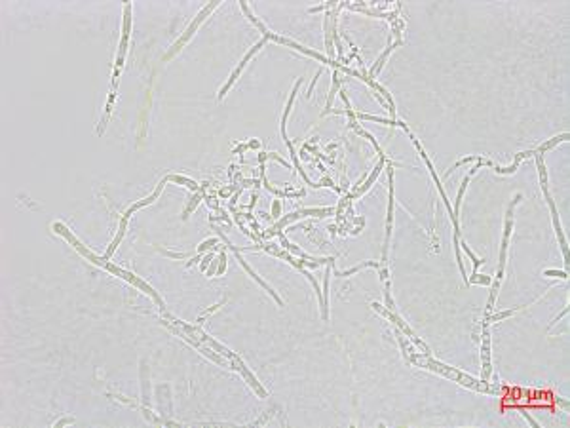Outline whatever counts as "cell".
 <instances>
[{"label":"cell","mask_w":570,"mask_h":428,"mask_svg":"<svg viewBox=\"0 0 570 428\" xmlns=\"http://www.w3.org/2000/svg\"><path fill=\"white\" fill-rule=\"evenodd\" d=\"M51 228H53L55 232L63 234V236H65L67 240H68V242H70V244L74 246V249H76L78 253H82V255H84V257H86L88 261H91V263H95V265H99V267H103L105 271L112 272L114 276H118V278L126 280V282H130V284H132V286H135L137 290H141L143 293L151 295V297L154 299V303H156V305L160 307V310H166V305H164V301L160 299V295H158V293L154 291L152 288H151V286H149V284H147V282H145L143 278L135 276L133 272L124 271V269H120V267L112 265V263H109V261H103V257H99V255L91 253V251H89V249L86 248V246H84V244H82V242H80V240H78V238H76V236H74V234H72V232H70V230H68V228H67L65 225H61V223H53V225H51Z\"/></svg>","instance_id":"obj_1"},{"label":"cell","mask_w":570,"mask_h":428,"mask_svg":"<svg viewBox=\"0 0 570 428\" xmlns=\"http://www.w3.org/2000/svg\"><path fill=\"white\" fill-rule=\"evenodd\" d=\"M162 324H164V325H166V327H168L171 333H175L177 337L184 339L188 344H192L194 348H198V350H200V352H201L205 358H209V360L215 361V363H219V365H226V360H222V358H220L219 352H215L211 346H205V344H203V341H201L200 337H196V333H194V335H190V333H186L183 327H179V325L171 324V322H166V320H162Z\"/></svg>","instance_id":"obj_2"},{"label":"cell","mask_w":570,"mask_h":428,"mask_svg":"<svg viewBox=\"0 0 570 428\" xmlns=\"http://www.w3.org/2000/svg\"><path fill=\"white\" fill-rule=\"evenodd\" d=\"M217 6H219V2H211L209 6H205V8H203V10H201V12L198 14L196 17H194V21L190 23V25L186 27V31H184V33H183V34L179 36V40H177L175 44H173L171 48H169V50H168V53L164 55V61H169V59H171V57L175 55L177 51H179V50H181L183 46H184L186 42H188V40H190V38H192V34H194V33L198 31V27H200V25L203 23V19H205V17H207V16H209V14H211V12H213V10L217 8Z\"/></svg>","instance_id":"obj_3"},{"label":"cell","mask_w":570,"mask_h":428,"mask_svg":"<svg viewBox=\"0 0 570 428\" xmlns=\"http://www.w3.org/2000/svg\"><path fill=\"white\" fill-rule=\"evenodd\" d=\"M411 139H413V143H415V147L418 149V154L422 156V160L426 162V166H428V171H430V175H432V179H434V183H436V187H437V192L439 196H441V200H443V204L447 205V211H449V217H451V221H453V225H454V234H458L460 236V223H458V219L454 217V211H453V205H451V200L447 198V194H445V188H443V185H441V179L437 177V173H436V170H434V166H432V162H430V158H428V154H426V151L422 149V145L418 143V139L415 136H411Z\"/></svg>","instance_id":"obj_4"},{"label":"cell","mask_w":570,"mask_h":428,"mask_svg":"<svg viewBox=\"0 0 570 428\" xmlns=\"http://www.w3.org/2000/svg\"><path fill=\"white\" fill-rule=\"evenodd\" d=\"M523 200L521 194H517L513 198V202L509 204L507 211H505V225H504V240H502V249H500V259H498V274H496V282H502L504 278V269H505V257H507V246H509V236H511V230H513V207Z\"/></svg>","instance_id":"obj_5"},{"label":"cell","mask_w":570,"mask_h":428,"mask_svg":"<svg viewBox=\"0 0 570 428\" xmlns=\"http://www.w3.org/2000/svg\"><path fill=\"white\" fill-rule=\"evenodd\" d=\"M268 40H270V33H268V34H264L263 38H261V40H259L257 44L253 46V48H251V50H249V51L245 53V57H243V59L240 61V65H238V67H236L234 70H232V74H230V78L226 80V84H224V86L220 88V91H219V99H222V97H224V95L228 93V90H230V88L234 86V82L238 80V76L241 74V70H243V68H245V65L249 63V59H251V57H253V55H255V53H257V51H259V50H261V48H263V46L266 44Z\"/></svg>","instance_id":"obj_6"},{"label":"cell","mask_w":570,"mask_h":428,"mask_svg":"<svg viewBox=\"0 0 570 428\" xmlns=\"http://www.w3.org/2000/svg\"><path fill=\"white\" fill-rule=\"evenodd\" d=\"M222 240L226 242V246H228V248L232 249V253L236 255V259H238V263H240L241 267H243V271L247 272V274H249V276H251L253 280H257V284H259V286H261V288H263V290H264L266 293H270V295H272V297L276 299V303H278V305L282 307V305H284V301H282V299L278 297V293L274 291V290H272V288H270V286H268V284L264 282V280L261 278V276H259V274H257V272H255L253 269H251V267H249V265H247V261H245V259H243V257L240 255V249H238V246H232V244H230V242H228V240H226L224 236H222Z\"/></svg>","instance_id":"obj_7"},{"label":"cell","mask_w":570,"mask_h":428,"mask_svg":"<svg viewBox=\"0 0 570 428\" xmlns=\"http://www.w3.org/2000/svg\"><path fill=\"white\" fill-rule=\"evenodd\" d=\"M542 192H544V196H546V202H548V205H549V211H551V221H553V228H555V234H557V238H559V244H561L563 257H565V261H567V257H569V244H567V238H565L563 226H561V221H559L557 207H555V202H553V198H551V194H549L548 187H546V188H542Z\"/></svg>","instance_id":"obj_8"},{"label":"cell","mask_w":570,"mask_h":428,"mask_svg":"<svg viewBox=\"0 0 570 428\" xmlns=\"http://www.w3.org/2000/svg\"><path fill=\"white\" fill-rule=\"evenodd\" d=\"M390 177V200H388V217H386V240H384V249H382V261H388V248H390V238H392V225H394V170L390 166L388 170Z\"/></svg>","instance_id":"obj_9"},{"label":"cell","mask_w":570,"mask_h":428,"mask_svg":"<svg viewBox=\"0 0 570 428\" xmlns=\"http://www.w3.org/2000/svg\"><path fill=\"white\" fill-rule=\"evenodd\" d=\"M481 360H483V375L481 383L488 384L492 367H490V331L488 325H483V342H481Z\"/></svg>","instance_id":"obj_10"},{"label":"cell","mask_w":570,"mask_h":428,"mask_svg":"<svg viewBox=\"0 0 570 428\" xmlns=\"http://www.w3.org/2000/svg\"><path fill=\"white\" fill-rule=\"evenodd\" d=\"M230 367H232V369H236V371H240L241 375H243V379L247 381V384H249V386H251V388H253V390L259 394V398H266V396H268V394H266V390H264L263 386H261V383L257 381V377H255V375H253V373L247 369V367H245V363L241 361L240 356H236L234 360H230Z\"/></svg>","instance_id":"obj_11"},{"label":"cell","mask_w":570,"mask_h":428,"mask_svg":"<svg viewBox=\"0 0 570 428\" xmlns=\"http://www.w3.org/2000/svg\"><path fill=\"white\" fill-rule=\"evenodd\" d=\"M168 181H169V177L166 175L164 179L158 183V187L154 188L152 194H151V196H147V198H143V200H139V202H135L133 205H130V207H128V211L124 213V217H126V219H130V215H132L133 211H137V209H141V207H145V205H149V204L156 202V198L162 194V190H164V187H166V183H168Z\"/></svg>","instance_id":"obj_12"},{"label":"cell","mask_w":570,"mask_h":428,"mask_svg":"<svg viewBox=\"0 0 570 428\" xmlns=\"http://www.w3.org/2000/svg\"><path fill=\"white\" fill-rule=\"evenodd\" d=\"M384 164H386V156H380V160H378V164H376V168H374V170H373V173H371V175H369V177H367V181H365V183H363V185H361V187H359V188H357V190H355V194H353V196H359V194H365V192H367V190H369V188H371V187H373V183H374V181H376V177H378V175H380V171H382V168H384ZM353 196H352V198H353Z\"/></svg>","instance_id":"obj_13"},{"label":"cell","mask_w":570,"mask_h":428,"mask_svg":"<svg viewBox=\"0 0 570 428\" xmlns=\"http://www.w3.org/2000/svg\"><path fill=\"white\" fill-rule=\"evenodd\" d=\"M403 44V40H395L394 44H392V42H390V46H388V48H386V51H382V53H380V57H378V59H376V63H374L373 65V68H371V70H369V74H367V76H369V78H371V80H374V76H376V74H378V72H380V68L384 67V63H386V59H388V55H390V53H392V50H394V48H397V46H401Z\"/></svg>","instance_id":"obj_14"},{"label":"cell","mask_w":570,"mask_h":428,"mask_svg":"<svg viewBox=\"0 0 570 428\" xmlns=\"http://www.w3.org/2000/svg\"><path fill=\"white\" fill-rule=\"evenodd\" d=\"M301 84H302V78H299V80L295 82V86H293V91L289 93V99H287L285 111H284V114H282V137H284V141L287 139V134H285V122H287V116H289V113H291V109H293V103H295V97H297V91H299V88H301Z\"/></svg>","instance_id":"obj_15"},{"label":"cell","mask_w":570,"mask_h":428,"mask_svg":"<svg viewBox=\"0 0 570 428\" xmlns=\"http://www.w3.org/2000/svg\"><path fill=\"white\" fill-rule=\"evenodd\" d=\"M126 226H128V219H126V217H122V219H120V228H118V234L114 236V240L110 242V246L107 248V253L103 255V261H110L112 253L116 251V248H118V244L122 242V238H124V234H126Z\"/></svg>","instance_id":"obj_16"},{"label":"cell","mask_w":570,"mask_h":428,"mask_svg":"<svg viewBox=\"0 0 570 428\" xmlns=\"http://www.w3.org/2000/svg\"><path fill=\"white\" fill-rule=\"evenodd\" d=\"M331 267L333 263H329L325 267V276H323V308H321V316L323 320H329V278H331Z\"/></svg>","instance_id":"obj_17"},{"label":"cell","mask_w":570,"mask_h":428,"mask_svg":"<svg viewBox=\"0 0 570 428\" xmlns=\"http://www.w3.org/2000/svg\"><path fill=\"white\" fill-rule=\"evenodd\" d=\"M141 386H143V406L151 407V394H149V373H147V363L141 361Z\"/></svg>","instance_id":"obj_18"},{"label":"cell","mask_w":570,"mask_h":428,"mask_svg":"<svg viewBox=\"0 0 570 428\" xmlns=\"http://www.w3.org/2000/svg\"><path fill=\"white\" fill-rule=\"evenodd\" d=\"M367 267H373V269H380V265L376 263V261H365V263H361V265H355V267H352V269H348V271H335V276H338V278H346V276H352V274H355V272H359L361 269H367Z\"/></svg>","instance_id":"obj_19"},{"label":"cell","mask_w":570,"mask_h":428,"mask_svg":"<svg viewBox=\"0 0 570 428\" xmlns=\"http://www.w3.org/2000/svg\"><path fill=\"white\" fill-rule=\"evenodd\" d=\"M338 88H340V74H338V68H335V72H333V86H331L329 99H327V107H325L323 114H329L331 113V109H333V99H335V93L338 91Z\"/></svg>","instance_id":"obj_20"},{"label":"cell","mask_w":570,"mask_h":428,"mask_svg":"<svg viewBox=\"0 0 570 428\" xmlns=\"http://www.w3.org/2000/svg\"><path fill=\"white\" fill-rule=\"evenodd\" d=\"M240 8H241V10H243V14H245V16H247V19H249V21L253 23V25H255V27H257V29H259V31H261V33H263V34H268V33H270V31H268V29H266V27H264V23L261 21V19H259V17H255V14H253V12H251V10H249V6H247V4H245V2H240Z\"/></svg>","instance_id":"obj_21"},{"label":"cell","mask_w":570,"mask_h":428,"mask_svg":"<svg viewBox=\"0 0 570 428\" xmlns=\"http://www.w3.org/2000/svg\"><path fill=\"white\" fill-rule=\"evenodd\" d=\"M168 177H169V181H173V183H177V185H183V187L190 188L192 192H200V188H201V187L198 185L196 181L188 179V177H183V175H171V173H169Z\"/></svg>","instance_id":"obj_22"},{"label":"cell","mask_w":570,"mask_h":428,"mask_svg":"<svg viewBox=\"0 0 570 428\" xmlns=\"http://www.w3.org/2000/svg\"><path fill=\"white\" fill-rule=\"evenodd\" d=\"M130 33H132V4L126 2L124 4V25H122V36H128L130 38Z\"/></svg>","instance_id":"obj_23"},{"label":"cell","mask_w":570,"mask_h":428,"mask_svg":"<svg viewBox=\"0 0 570 428\" xmlns=\"http://www.w3.org/2000/svg\"><path fill=\"white\" fill-rule=\"evenodd\" d=\"M569 134H561V136H555V137H551V139H549V141H546V143H544V145H540V147H538V149H536V153H538V154H542V153H546V151H549V149H553V147H555V145H559V143H563V141H567V139H569Z\"/></svg>","instance_id":"obj_24"},{"label":"cell","mask_w":570,"mask_h":428,"mask_svg":"<svg viewBox=\"0 0 570 428\" xmlns=\"http://www.w3.org/2000/svg\"><path fill=\"white\" fill-rule=\"evenodd\" d=\"M469 179H471V175H466L464 179H462V185L460 188H458V194H456V202H454V217L458 219V211H460V204H462V198H464V192H466V188H468V185H469Z\"/></svg>","instance_id":"obj_25"},{"label":"cell","mask_w":570,"mask_h":428,"mask_svg":"<svg viewBox=\"0 0 570 428\" xmlns=\"http://www.w3.org/2000/svg\"><path fill=\"white\" fill-rule=\"evenodd\" d=\"M458 244H460V248L464 249V253H466V255H468V257L473 261V274H475V272H479V267H481L485 261H481V259H479V257H477V255H475L471 249L468 248V244H466L462 238H460V242H458Z\"/></svg>","instance_id":"obj_26"},{"label":"cell","mask_w":570,"mask_h":428,"mask_svg":"<svg viewBox=\"0 0 570 428\" xmlns=\"http://www.w3.org/2000/svg\"><path fill=\"white\" fill-rule=\"evenodd\" d=\"M200 200H201V192H196V194H194V196L188 200V205L184 207V211H183V215H181V219H183V221H186V219L190 217V213H192V211H194V209L198 207Z\"/></svg>","instance_id":"obj_27"},{"label":"cell","mask_w":570,"mask_h":428,"mask_svg":"<svg viewBox=\"0 0 570 428\" xmlns=\"http://www.w3.org/2000/svg\"><path fill=\"white\" fill-rule=\"evenodd\" d=\"M466 284H469V286H473V284H479V286H490L492 284V278L490 276H486V274H479V272H475V274H471L469 278H468V282Z\"/></svg>","instance_id":"obj_28"},{"label":"cell","mask_w":570,"mask_h":428,"mask_svg":"<svg viewBox=\"0 0 570 428\" xmlns=\"http://www.w3.org/2000/svg\"><path fill=\"white\" fill-rule=\"evenodd\" d=\"M219 244V240L217 238H209V240H203L200 246L196 248V253H200V255H203V253H207L209 249H213L215 246Z\"/></svg>","instance_id":"obj_29"},{"label":"cell","mask_w":570,"mask_h":428,"mask_svg":"<svg viewBox=\"0 0 570 428\" xmlns=\"http://www.w3.org/2000/svg\"><path fill=\"white\" fill-rule=\"evenodd\" d=\"M213 257H215V251H207V253H203V257H201V263H200V271H201V272L207 271V267H209V263L213 261Z\"/></svg>","instance_id":"obj_30"},{"label":"cell","mask_w":570,"mask_h":428,"mask_svg":"<svg viewBox=\"0 0 570 428\" xmlns=\"http://www.w3.org/2000/svg\"><path fill=\"white\" fill-rule=\"evenodd\" d=\"M224 303H226V301H220V303H217V305H213V307H211V308H207V310H203V312H201V316H200V318H198V324H201V322H203V320H205V318H207V316L209 314H213V312H215V310H219L220 307H222V305H224Z\"/></svg>","instance_id":"obj_31"},{"label":"cell","mask_w":570,"mask_h":428,"mask_svg":"<svg viewBox=\"0 0 570 428\" xmlns=\"http://www.w3.org/2000/svg\"><path fill=\"white\" fill-rule=\"evenodd\" d=\"M544 276H548V278H561V280H567L569 278L567 271H544Z\"/></svg>","instance_id":"obj_32"},{"label":"cell","mask_w":570,"mask_h":428,"mask_svg":"<svg viewBox=\"0 0 570 428\" xmlns=\"http://www.w3.org/2000/svg\"><path fill=\"white\" fill-rule=\"evenodd\" d=\"M282 215V204H280V200H274V204H272V213H270V217L272 219H278Z\"/></svg>","instance_id":"obj_33"},{"label":"cell","mask_w":570,"mask_h":428,"mask_svg":"<svg viewBox=\"0 0 570 428\" xmlns=\"http://www.w3.org/2000/svg\"><path fill=\"white\" fill-rule=\"evenodd\" d=\"M164 255H168V257H171V259H186L188 257V253H173V251H168V249H160Z\"/></svg>","instance_id":"obj_34"},{"label":"cell","mask_w":570,"mask_h":428,"mask_svg":"<svg viewBox=\"0 0 570 428\" xmlns=\"http://www.w3.org/2000/svg\"><path fill=\"white\" fill-rule=\"evenodd\" d=\"M74 423V419L72 417H65V419H61V421H57L53 427H65V425H72Z\"/></svg>","instance_id":"obj_35"},{"label":"cell","mask_w":570,"mask_h":428,"mask_svg":"<svg viewBox=\"0 0 570 428\" xmlns=\"http://www.w3.org/2000/svg\"><path fill=\"white\" fill-rule=\"evenodd\" d=\"M247 149H261V141H259V139H251V141H247Z\"/></svg>","instance_id":"obj_36"},{"label":"cell","mask_w":570,"mask_h":428,"mask_svg":"<svg viewBox=\"0 0 570 428\" xmlns=\"http://www.w3.org/2000/svg\"><path fill=\"white\" fill-rule=\"evenodd\" d=\"M523 417H525L526 421H528V423H530V425H532L534 428H540V425H538V423H536V421H534V419H532V417H530L528 413H523Z\"/></svg>","instance_id":"obj_37"},{"label":"cell","mask_w":570,"mask_h":428,"mask_svg":"<svg viewBox=\"0 0 570 428\" xmlns=\"http://www.w3.org/2000/svg\"><path fill=\"white\" fill-rule=\"evenodd\" d=\"M257 200H259V194H257V192H253V196H251V204H249V207H247L249 211L255 207V202H257Z\"/></svg>","instance_id":"obj_38"},{"label":"cell","mask_w":570,"mask_h":428,"mask_svg":"<svg viewBox=\"0 0 570 428\" xmlns=\"http://www.w3.org/2000/svg\"><path fill=\"white\" fill-rule=\"evenodd\" d=\"M266 158H268V153H261V154H259V162L263 164V162L266 160Z\"/></svg>","instance_id":"obj_39"}]
</instances>
